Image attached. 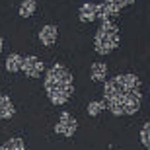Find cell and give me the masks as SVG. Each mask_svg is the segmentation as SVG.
<instances>
[{"label":"cell","instance_id":"obj_1","mask_svg":"<svg viewBox=\"0 0 150 150\" xmlns=\"http://www.w3.org/2000/svg\"><path fill=\"white\" fill-rule=\"evenodd\" d=\"M140 80L134 74H119L103 86V105L115 115H133L140 107Z\"/></svg>","mask_w":150,"mask_h":150},{"label":"cell","instance_id":"obj_2","mask_svg":"<svg viewBox=\"0 0 150 150\" xmlns=\"http://www.w3.org/2000/svg\"><path fill=\"white\" fill-rule=\"evenodd\" d=\"M45 92L49 96V100L57 105L67 103L68 98L72 96L74 86H72V74L67 67L55 64L49 68V72L45 76Z\"/></svg>","mask_w":150,"mask_h":150},{"label":"cell","instance_id":"obj_3","mask_svg":"<svg viewBox=\"0 0 150 150\" xmlns=\"http://www.w3.org/2000/svg\"><path fill=\"white\" fill-rule=\"evenodd\" d=\"M96 51L100 55H107L119 45V28L113 22H101L100 29L96 31V39H94Z\"/></svg>","mask_w":150,"mask_h":150},{"label":"cell","instance_id":"obj_4","mask_svg":"<svg viewBox=\"0 0 150 150\" xmlns=\"http://www.w3.org/2000/svg\"><path fill=\"white\" fill-rule=\"evenodd\" d=\"M119 10L121 6L117 4V0H103L101 4H98V18H101V22H109L119 14Z\"/></svg>","mask_w":150,"mask_h":150},{"label":"cell","instance_id":"obj_5","mask_svg":"<svg viewBox=\"0 0 150 150\" xmlns=\"http://www.w3.org/2000/svg\"><path fill=\"white\" fill-rule=\"evenodd\" d=\"M55 131L62 137H72L76 133V121H74V117L70 113H62L59 123L55 125Z\"/></svg>","mask_w":150,"mask_h":150},{"label":"cell","instance_id":"obj_6","mask_svg":"<svg viewBox=\"0 0 150 150\" xmlns=\"http://www.w3.org/2000/svg\"><path fill=\"white\" fill-rule=\"evenodd\" d=\"M22 70L28 76H31V78H37V76H41V72H43V62H41V59H37V57H25L22 61Z\"/></svg>","mask_w":150,"mask_h":150},{"label":"cell","instance_id":"obj_7","mask_svg":"<svg viewBox=\"0 0 150 150\" xmlns=\"http://www.w3.org/2000/svg\"><path fill=\"white\" fill-rule=\"evenodd\" d=\"M78 16H80L82 22H92V20H96V18H98V4H94V2H86V4H82Z\"/></svg>","mask_w":150,"mask_h":150},{"label":"cell","instance_id":"obj_8","mask_svg":"<svg viewBox=\"0 0 150 150\" xmlns=\"http://www.w3.org/2000/svg\"><path fill=\"white\" fill-rule=\"evenodd\" d=\"M57 35H59V31H57L55 25H45L41 31H39V39H41V43L43 45H53L57 41Z\"/></svg>","mask_w":150,"mask_h":150},{"label":"cell","instance_id":"obj_9","mask_svg":"<svg viewBox=\"0 0 150 150\" xmlns=\"http://www.w3.org/2000/svg\"><path fill=\"white\" fill-rule=\"evenodd\" d=\"M90 76H92V80H96V82H103L105 76H107L105 62H94V64L90 67Z\"/></svg>","mask_w":150,"mask_h":150},{"label":"cell","instance_id":"obj_10","mask_svg":"<svg viewBox=\"0 0 150 150\" xmlns=\"http://www.w3.org/2000/svg\"><path fill=\"white\" fill-rule=\"evenodd\" d=\"M14 115V103L10 101V98L0 96V119H8Z\"/></svg>","mask_w":150,"mask_h":150},{"label":"cell","instance_id":"obj_11","mask_svg":"<svg viewBox=\"0 0 150 150\" xmlns=\"http://www.w3.org/2000/svg\"><path fill=\"white\" fill-rule=\"evenodd\" d=\"M22 61H23L22 55L12 53V55L6 59V68H8L10 72H18V70H22Z\"/></svg>","mask_w":150,"mask_h":150},{"label":"cell","instance_id":"obj_12","mask_svg":"<svg viewBox=\"0 0 150 150\" xmlns=\"http://www.w3.org/2000/svg\"><path fill=\"white\" fill-rule=\"evenodd\" d=\"M35 12V0H23L22 6H20V16L29 18Z\"/></svg>","mask_w":150,"mask_h":150},{"label":"cell","instance_id":"obj_13","mask_svg":"<svg viewBox=\"0 0 150 150\" xmlns=\"http://www.w3.org/2000/svg\"><path fill=\"white\" fill-rule=\"evenodd\" d=\"M4 150H25V144H23L22 139H10L6 140Z\"/></svg>","mask_w":150,"mask_h":150},{"label":"cell","instance_id":"obj_14","mask_svg":"<svg viewBox=\"0 0 150 150\" xmlns=\"http://www.w3.org/2000/svg\"><path fill=\"white\" fill-rule=\"evenodd\" d=\"M140 140H142V144L146 146V150H150V123H146L142 131H140Z\"/></svg>","mask_w":150,"mask_h":150},{"label":"cell","instance_id":"obj_15","mask_svg":"<svg viewBox=\"0 0 150 150\" xmlns=\"http://www.w3.org/2000/svg\"><path fill=\"white\" fill-rule=\"evenodd\" d=\"M101 109H103V103H101V101H90L88 103V113L90 115H98V113H101Z\"/></svg>","mask_w":150,"mask_h":150},{"label":"cell","instance_id":"obj_16","mask_svg":"<svg viewBox=\"0 0 150 150\" xmlns=\"http://www.w3.org/2000/svg\"><path fill=\"white\" fill-rule=\"evenodd\" d=\"M133 2H134V0H117V4L121 6V8H123V6H127V4H133Z\"/></svg>","mask_w":150,"mask_h":150},{"label":"cell","instance_id":"obj_17","mask_svg":"<svg viewBox=\"0 0 150 150\" xmlns=\"http://www.w3.org/2000/svg\"><path fill=\"white\" fill-rule=\"evenodd\" d=\"M0 51H2V37H0Z\"/></svg>","mask_w":150,"mask_h":150},{"label":"cell","instance_id":"obj_18","mask_svg":"<svg viewBox=\"0 0 150 150\" xmlns=\"http://www.w3.org/2000/svg\"><path fill=\"white\" fill-rule=\"evenodd\" d=\"M0 150H4V146H0Z\"/></svg>","mask_w":150,"mask_h":150}]
</instances>
